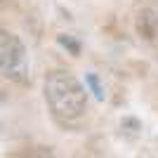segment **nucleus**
Here are the masks:
<instances>
[{"label": "nucleus", "mask_w": 158, "mask_h": 158, "mask_svg": "<svg viewBox=\"0 0 158 158\" xmlns=\"http://www.w3.org/2000/svg\"><path fill=\"white\" fill-rule=\"evenodd\" d=\"M45 102L57 118L73 120L85 113L87 92L69 71H52L45 78Z\"/></svg>", "instance_id": "obj_1"}, {"label": "nucleus", "mask_w": 158, "mask_h": 158, "mask_svg": "<svg viewBox=\"0 0 158 158\" xmlns=\"http://www.w3.org/2000/svg\"><path fill=\"white\" fill-rule=\"evenodd\" d=\"M24 59L26 50L19 35L0 28V73L7 78H19V73H24Z\"/></svg>", "instance_id": "obj_2"}, {"label": "nucleus", "mask_w": 158, "mask_h": 158, "mask_svg": "<svg viewBox=\"0 0 158 158\" xmlns=\"http://www.w3.org/2000/svg\"><path fill=\"white\" fill-rule=\"evenodd\" d=\"M137 31L142 38L146 40H153L156 38V33H158V17L153 10H142L137 17Z\"/></svg>", "instance_id": "obj_3"}, {"label": "nucleus", "mask_w": 158, "mask_h": 158, "mask_svg": "<svg viewBox=\"0 0 158 158\" xmlns=\"http://www.w3.org/2000/svg\"><path fill=\"white\" fill-rule=\"evenodd\" d=\"M85 83H87V87H90V92H92L94 97L102 102V99H104V87H102L99 78L94 76V73H87V76H85Z\"/></svg>", "instance_id": "obj_4"}, {"label": "nucleus", "mask_w": 158, "mask_h": 158, "mask_svg": "<svg viewBox=\"0 0 158 158\" xmlns=\"http://www.w3.org/2000/svg\"><path fill=\"white\" fill-rule=\"evenodd\" d=\"M57 40H59V45L66 47V50H69L73 57H78V54H80V43H78V40H73L71 35H59Z\"/></svg>", "instance_id": "obj_5"}, {"label": "nucleus", "mask_w": 158, "mask_h": 158, "mask_svg": "<svg viewBox=\"0 0 158 158\" xmlns=\"http://www.w3.org/2000/svg\"><path fill=\"white\" fill-rule=\"evenodd\" d=\"M120 130L130 132V135H135L137 130H142V123H139L137 118H123L120 120Z\"/></svg>", "instance_id": "obj_6"}, {"label": "nucleus", "mask_w": 158, "mask_h": 158, "mask_svg": "<svg viewBox=\"0 0 158 158\" xmlns=\"http://www.w3.org/2000/svg\"><path fill=\"white\" fill-rule=\"evenodd\" d=\"M5 99H7V97H5V92H0V104H5Z\"/></svg>", "instance_id": "obj_7"}]
</instances>
